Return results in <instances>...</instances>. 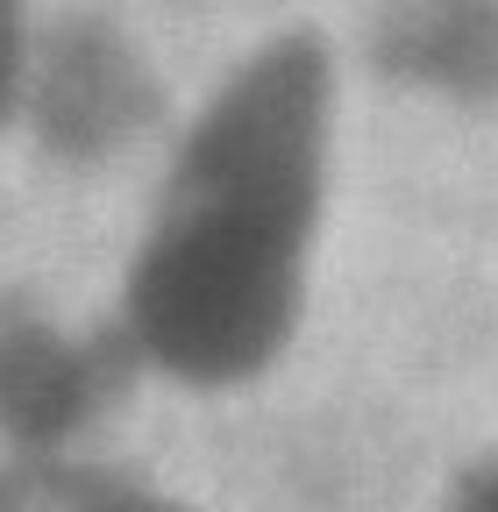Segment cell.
Returning <instances> with one entry per match:
<instances>
[{"label":"cell","mask_w":498,"mask_h":512,"mask_svg":"<svg viewBox=\"0 0 498 512\" xmlns=\"http://www.w3.org/2000/svg\"><path fill=\"white\" fill-rule=\"evenodd\" d=\"M356 43L328 15L242 29L157 150L114 320L136 370L185 399L257 392L321 299Z\"/></svg>","instance_id":"1"},{"label":"cell","mask_w":498,"mask_h":512,"mask_svg":"<svg viewBox=\"0 0 498 512\" xmlns=\"http://www.w3.org/2000/svg\"><path fill=\"white\" fill-rule=\"evenodd\" d=\"M57 512H185L178 498H164V491H150V484H136V477H93V484H79Z\"/></svg>","instance_id":"2"},{"label":"cell","mask_w":498,"mask_h":512,"mask_svg":"<svg viewBox=\"0 0 498 512\" xmlns=\"http://www.w3.org/2000/svg\"><path fill=\"white\" fill-rule=\"evenodd\" d=\"M434 512H498V456L470 463V470L442 491V505H434Z\"/></svg>","instance_id":"3"}]
</instances>
